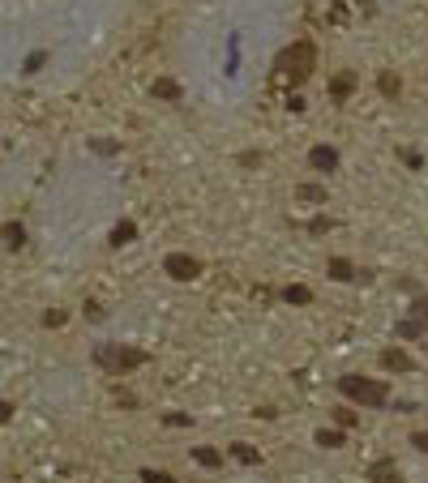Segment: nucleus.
<instances>
[{
  "instance_id": "1",
  "label": "nucleus",
  "mask_w": 428,
  "mask_h": 483,
  "mask_svg": "<svg viewBox=\"0 0 428 483\" xmlns=\"http://www.w3.org/2000/svg\"><path fill=\"white\" fill-rule=\"evenodd\" d=\"M313 64H317V47H313V43H305V39H300V43H291L287 52L279 56V73H283V78H287L291 86H300V82H305L309 73H313Z\"/></svg>"
},
{
  "instance_id": "2",
  "label": "nucleus",
  "mask_w": 428,
  "mask_h": 483,
  "mask_svg": "<svg viewBox=\"0 0 428 483\" xmlns=\"http://www.w3.org/2000/svg\"><path fill=\"white\" fill-rule=\"evenodd\" d=\"M339 389H343V398L360 402V406H386L390 402V389L382 385V380H368V376H343Z\"/></svg>"
},
{
  "instance_id": "3",
  "label": "nucleus",
  "mask_w": 428,
  "mask_h": 483,
  "mask_svg": "<svg viewBox=\"0 0 428 483\" xmlns=\"http://www.w3.org/2000/svg\"><path fill=\"white\" fill-rule=\"evenodd\" d=\"M94 360L103 364V368H112V372H129V368H142L146 364V355L133 351V346H99Z\"/></svg>"
},
{
  "instance_id": "4",
  "label": "nucleus",
  "mask_w": 428,
  "mask_h": 483,
  "mask_svg": "<svg viewBox=\"0 0 428 483\" xmlns=\"http://www.w3.org/2000/svg\"><path fill=\"white\" fill-rule=\"evenodd\" d=\"M163 270L176 278V283H193V278L201 274V261H197V257H189V252H167Z\"/></svg>"
},
{
  "instance_id": "5",
  "label": "nucleus",
  "mask_w": 428,
  "mask_h": 483,
  "mask_svg": "<svg viewBox=\"0 0 428 483\" xmlns=\"http://www.w3.org/2000/svg\"><path fill=\"white\" fill-rule=\"evenodd\" d=\"M368 479H373V483H398V466H394V457H377V462L368 466Z\"/></svg>"
},
{
  "instance_id": "6",
  "label": "nucleus",
  "mask_w": 428,
  "mask_h": 483,
  "mask_svg": "<svg viewBox=\"0 0 428 483\" xmlns=\"http://www.w3.org/2000/svg\"><path fill=\"white\" fill-rule=\"evenodd\" d=\"M309 163H313L317 171H334V167H339V150H330V146H313V150H309Z\"/></svg>"
},
{
  "instance_id": "7",
  "label": "nucleus",
  "mask_w": 428,
  "mask_h": 483,
  "mask_svg": "<svg viewBox=\"0 0 428 483\" xmlns=\"http://www.w3.org/2000/svg\"><path fill=\"white\" fill-rule=\"evenodd\" d=\"M382 368H394V372H411L416 364H411V355H407V351H398V346H390V351L382 355Z\"/></svg>"
},
{
  "instance_id": "8",
  "label": "nucleus",
  "mask_w": 428,
  "mask_h": 483,
  "mask_svg": "<svg viewBox=\"0 0 428 483\" xmlns=\"http://www.w3.org/2000/svg\"><path fill=\"white\" fill-rule=\"evenodd\" d=\"M150 94H155V98H167V103H176V98H180V86H176L171 78H155Z\"/></svg>"
},
{
  "instance_id": "9",
  "label": "nucleus",
  "mask_w": 428,
  "mask_h": 483,
  "mask_svg": "<svg viewBox=\"0 0 428 483\" xmlns=\"http://www.w3.org/2000/svg\"><path fill=\"white\" fill-rule=\"evenodd\" d=\"M330 274L339 278V283H351V278H360V270L351 265V261H343V257H334V261H330Z\"/></svg>"
},
{
  "instance_id": "10",
  "label": "nucleus",
  "mask_w": 428,
  "mask_h": 483,
  "mask_svg": "<svg viewBox=\"0 0 428 483\" xmlns=\"http://www.w3.org/2000/svg\"><path fill=\"white\" fill-rule=\"evenodd\" d=\"M232 457H236V462H244V466H257L262 462V453L253 445H232Z\"/></svg>"
},
{
  "instance_id": "11",
  "label": "nucleus",
  "mask_w": 428,
  "mask_h": 483,
  "mask_svg": "<svg viewBox=\"0 0 428 483\" xmlns=\"http://www.w3.org/2000/svg\"><path fill=\"white\" fill-rule=\"evenodd\" d=\"M193 462H201V466H223V453L219 449H193Z\"/></svg>"
},
{
  "instance_id": "12",
  "label": "nucleus",
  "mask_w": 428,
  "mask_h": 483,
  "mask_svg": "<svg viewBox=\"0 0 428 483\" xmlns=\"http://www.w3.org/2000/svg\"><path fill=\"white\" fill-rule=\"evenodd\" d=\"M0 236H5V244H9V248H22V244H26V231H22L17 222H9V227H5V231H0Z\"/></svg>"
},
{
  "instance_id": "13",
  "label": "nucleus",
  "mask_w": 428,
  "mask_h": 483,
  "mask_svg": "<svg viewBox=\"0 0 428 483\" xmlns=\"http://www.w3.org/2000/svg\"><path fill=\"white\" fill-rule=\"evenodd\" d=\"M351 86H356V78H351V73H339L330 90H334V98H347V94H351Z\"/></svg>"
},
{
  "instance_id": "14",
  "label": "nucleus",
  "mask_w": 428,
  "mask_h": 483,
  "mask_svg": "<svg viewBox=\"0 0 428 483\" xmlns=\"http://www.w3.org/2000/svg\"><path fill=\"white\" fill-rule=\"evenodd\" d=\"M133 236H137V227H133V222H120V227H116V231H112V244L120 248V244H129Z\"/></svg>"
},
{
  "instance_id": "15",
  "label": "nucleus",
  "mask_w": 428,
  "mask_h": 483,
  "mask_svg": "<svg viewBox=\"0 0 428 483\" xmlns=\"http://www.w3.org/2000/svg\"><path fill=\"white\" fill-rule=\"evenodd\" d=\"M283 299H287V304H313V291H309V287H287Z\"/></svg>"
},
{
  "instance_id": "16",
  "label": "nucleus",
  "mask_w": 428,
  "mask_h": 483,
  "mask_svg": "<svg viewBox=\"0 0 428 483\" xmlns=\"http://www.w3.org/2000/svg\"><path fill=\"white\" fill-rule=\"evenodd\" d=\"M317 445H321V449H339V445H343V432H325V428H321V432H317Z\"/></svg>"
},
{
  "instance_id": "17",
  "label": "nucleus",
  "mask_w": 428,
  "mask_h": 483,
  "mask_svg": "<svg viewBox=\"0 0 428 483\" xmlns=\"http://www.w3.org/2000/svg\"><path fill=\"white\" fill-rule=\"evenodd\" d=\"M300 201H325V188L321 184H300Z\"/></svg>"
},
{
  "instance_id": "18",
  "label": "nucleus",
  "mask_w": 428,
  "mask_h": 483,
  "mask_svg": "<svg viewBox=\"0 0 428 483\" xmlns=\"http://www.w3.org/2000/svg\"><path fill=\"white\" fill-rule=\"evenodd\" d=\"M398 334H402V338H420V334H424V325H420V321H402V325H398Z\"/></svg>"
},
{
  "instance_id": "19",
  "label": "nucleus",
  "mask_w": 428,
  "mask_h": 483,
  "mask_svg": "<svg viewBox=\"0 0 428 483\" xmlns=\"http://www.w3.org/2000/svg\"><path fill=\"white\" fill-rule=\"evenodd\" d=\"M382 90L386 94H398V78H394V73H382Z\"/></svg>"
},
{
  "instance_id": "20",
  "label": "nucleus",
  "mask_w": 428,
  "mask_h": 483,
  "mask_svg": "<svg viewBox=\"0 0 428 483\" xmlns=\"http://www.w3.org/2000/svg\"><path fill=\"white\" fill-rule=\"evenodd\" d=\"M142 479L146 483H171V475H163V471H142Z\"/></svg>"
},
{
  "instance_id": "21",
  "label": "nucleus",
  "mask_w": 428,
  "mask_h": 483,
  "mask_svg": "<svg viewBox=\"0 0 428 483\" xmlns=\"http://www.w3.org/2000/svg\"><path fill=\"white\" fill-rule=\"evenodd\" d=\"M334 419H339V428H351L356 423V411H334Z\"/></svg>"
},
{
  "instance_id": "22",
  "label": "nucleus",
  "mask_w": 428,
  "mask_h": 483,
  "mask_svg": "<svg viewBox=\"0 0 428 483\" xmlns=\"http://www.w3.org/2000/svg\"><path fill=\"white\" fill-rule=\"evenodd\" d=\"M309 231H313V236H321V231H330V218H313V222H309Z\"/></svg>"
},
{
  "instance_id": "23",
  "label": "nucleus",
  "mask_w": 428,
  "mask_h": 483,
  "mask_svg": "<svg viewBox=\"0 0 428 483\" xmlns=\"http://www.w3.org/2000/svg\"><path fill=\"white\" fill-rule=\"evenodd\" d=\"M43 60H47V56H43V52H35V56L26 60V73H39V69H43Z\"/></svg>"
},
{
  "instance_id": "24",
  "label": "nucleus",
  "mask_w": 428,
  "mask_h": 483,
  "mask_svg": "<svg viewBox=\"0 0 428 483\" xmlns=\"http://www.w3.org/2000/svg\"><path fill=\"white\" fill-rule=\"evenodd\" d=\"M411 445H416V449H424V453H428V432H416V437H411Z\"/></svg>"
},
{
  "instance_id": "25",
  "label": "nucleus",
  "mask_w": 428,
  "mask_h": 483,
  "mask_svg": "<svg viewBox=\"0 0 428 483\" xmlns=\"http://www.w3.org/2000/svg\"><path fill=\"white\" fill-rule=\"evenodd\" d=\"M416 317H428V295H424V299H416Z\"/></svg>"
},
{
  "instance_id": "26",
  "label": "nucleus",
  "mask_w": 428,
  "mask_h": 483,
  "mask_svg": "<svg viewBox=\"0 0 428 483\" xmlns=\"http://www.w3.org/2000/svg\"><path fill=\"white\" fill-rule=\"evenodd\" d=\"M9 411H13V406H9V402H0V423H5V419H9Z\"/></svg>"
}]
</instances>
